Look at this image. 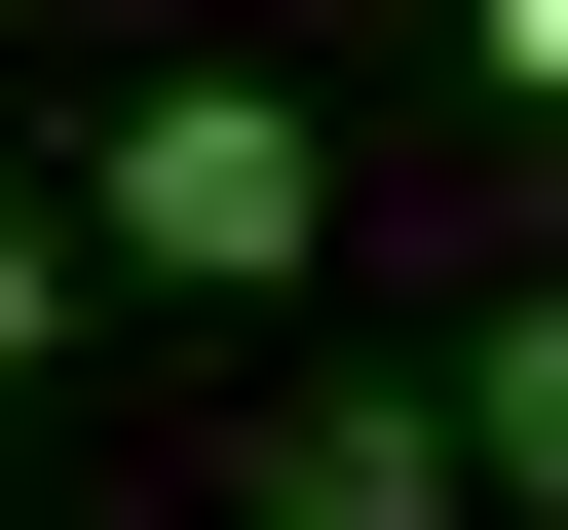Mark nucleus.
Segmentation results:
<instances>
[{
    "instance_id": "obj_1",
    "label": "nucleus",
    "mask_w": 568,
    "mask_h": 530,
    "mask_svg": "<svg viewBox=\"0 0 568 530\" xmlns=\"http://www.w3.org/2000/svg\"><path fill=\"white\" fill-rule=\"evenodd\" d=\"M114 265H190V304H265V265H342V152L265 114V77H152V114H114Z\"/></svg>"
},
{
    "instance_id": "obj_2",
    "label": "nucleus",
    "mask_w": 568,
    "mask_h": 530,
    "mask_svg": "<svg viewBox=\"0 0 568 530\" xmlns=\"http://www.w3.org/2000/svg\"><path fill=\"white\" fill-rule=\"evenodd\" d=\"M265 530H455V455L417 417H265Z\"/></svg>"
},
{
    "instance_id": "obj_3",
    "label": "nucleus",
    "mask_w": 568,
    "mask_h": 530,
    "mask_svg": "<svg viewBox=\"0 0 568 530\" xmlns=\"http://www.w3.org/2000/svg\"><path fill=\"white\" fill-rule=\"evenodd\" d=\"M39 342H77V265H39V227H0V379H39Z\"/></svg>"
}]
</instances>
